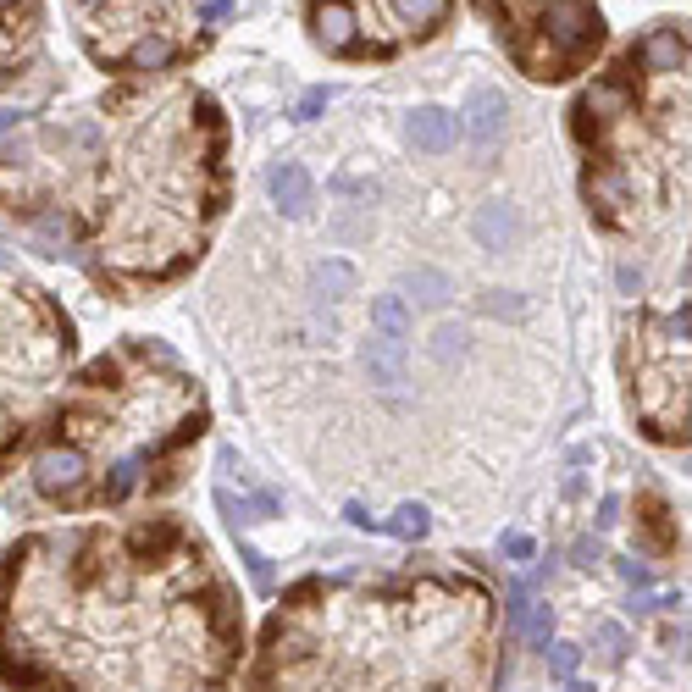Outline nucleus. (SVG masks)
<instances>
[{
  "label": "nucleus",
  "mask_w": 692,
  "mask_h": 692,
  "mask_svg": "<svg viewBox=\"0 0 692 692\" xmlns=\"http://www.w3.org/2000/svg\"><path fill=\"white\" fill-rule=\"evenodd\" d=\"M89 61L117 78H161L216 39L233 0H67Z\"/></svg>",
  "instance_id": "7"
},
{
  "label": "nucleus",
  "mask_w": 692,
  "mask_h": 692,
  "mask_svg": "<svg viewBox=\"0 0 692 692\" xmlns=\"http://www.w3.org/2000/svg\"><path fill=\"white\" fill-rule=\"evenodd\" d=\"M460 117H466V133H471V139L488 150V144L504 133V95H499V89H471V95H466V111H460Z\"/></svg>",
  "instance_id": "12"
},
{
  "label": "nucleus",
  "mask_w": 692,
  "mask_h": 692,
  "mask_svg": "<svg viewBox=\"0 0 692 692\" xmlns=\"http://www.w3.org/2000/svg\"><path fill=\"white\" fill-rule=\"evenodd\" d=\"M621 366L643 432L665 449H687V294L626 316Z\"/></svg>",
  "instance_id": "8"
},
{
  "label": "nucleus",
  "mask_w": 692,
  "mask_h": 692,
  "mask_svg": "<svg viewBox=\"0 0 692 692\" xmlns=\"http://www.w3.org/2000/svg\"><path fill=\"white\" fill-rule=\"evenodd\" d=\"M621 521V499H615V493H609L604 504H598V526H615Z\"/></svg>",
  "instance_id": "28"
},
{
  "label": "nucleus",
  "mask_w": 692,
  "mask_h": 692,
  "mask_svg": "<svg viewBox=\"0 0 692 692\" xmlns=\"http://www.w3.org/2000/svg\"><path fill=\"white\" fill-rule=\"evenodd\" d=\"M471 6L488 17L510 61L537 84L587 72L609 39L598 0H471Z\"/></svg>",
  "instance_id": "9"
},
{
  "label": "nucleus",
  "mask_w": 692,
  "mask_h": 692,
  "mask_svg": "<svg viewBox=\"0 0 692 692\" xmlns=\"http://www.w3.org/2000/svg\"><path fill=\"white\" fill-rule=\"evenodd\" d=\"M322 106H327V89H311V95L299 100V117L311 122V117H316V111H322Z\"/></svg>",
  "instance_id": "27"
},
{
  "label": "nucleus",
  "mask_w": 692,
  "mask_h": 692,
  "mask_svg": "<svg viewBox=\"0 0 692 692\" xmlns=\"http://www.w3.org/2000/svg\"><path fill=\"white\" fill-rule=\"evenodd\" d=\"M382 526H388V532H394V537H405V543H416V537H427L432 515L421 510V504H399V510L388 515V521H382Z\"/></svg>",
  "instance_id": "17"
},
{
  "label": "nucleus",
  "mask_w": 692,
  "mask_h": 692,
  "mask_svg": "<svg viewBox=\"0 0 692 692\" xmlns=\"http://www.w3.org/2000/svg\"><path fill=\"white\" fill-rule=\"evenodd\" d=\"M477 227H482V239H488V244H504V239H510V233H515V216H510V205H488Z\"/></svg>",
  "instance_id": "18"
},
{
  "label": "nucleus",
  "mask_w": 692,
  "mask_h": 692,
  "mask_svg": "<svg viewBox=\"0 0 692 692\" xmlns=\"http://www.w3.org/2000/svg\"><path fill=\"white\" fill-rule=\"evenodd\" d=\"M205 421L211 410L183 360L150 338H128L61 388L28 477L56 510H122L178 488Z\"/></svg>",
  "instance_id": "4"
},
{
  "label": "nucleus",
  "mask_w": 692,
  "mask_h": 692,
  "mask_svg": "<svg viewBox=\"0 0 692 692\" xmlns=\"http://www.w3.org/2000/svg\"><path fill=\"white\" fill-rule=\"evenodd\" d=\"M582 200L615 239H687V23H654L598 72L571 111Z\"/></svg>",
  "instance_id": "5"
},
{
  "label": "nucleus",
  "mask_w": 692,
  "mask_h": 692,
  "mask_svg": "<svg viewBox=\"0 0 692 692\" xmlns=\"http://www.w3.org/2000/svg\"><path fill=\"white\" fill-rule=\"evenodd\" d=\"M6 205L122 299L178 283L227 211V117L183 72L117 78L0 150Z\"/></svg>",
  "instance_id": "2"
},
{
  "label": "nucleus",
  "mask_w": 692,
  "mask_h": 692,
  "mask_svg": "<svg viewBox=\"0 0 692 692\" xmlns=\"http://www.w3.org/2000/svg\"><path fill=\"white\" fill-rule=\"evenodd\" d=\"M499 549L510 554L515 565H526V560H532V554H537V543H532V537H526V532H504V543H499Z\"/></svg>",
  "instance_id": "23"
},
{
  "label": "nucleus",
  "mask_w": 692,
  "mask_h": 692,
  "mask_svg": "<svg viewBox=\"0 0 692 692\" xmlns=\"http://www.w3.org/2000/svg\"><path fill=\"white\" fill-rule=\"evenodd\" d=\"M499 604L477 576H311L277 604L250 692H493Z\"/></svg>",
  "instance_id": "3"
},
{
  "label": "nucleus",
  "mask_w": 692,
  "mask_h": 692,
  "mask_svg": "<svg viewBox=\"0 0 692 692\" xmlns=\"http://www.w3.org/2000/svg\"><path fill=\"white\" fill-rule=\"evenodd\" d=\"M576 665H582V648H576V643H554V654H549V670H554V676H571Z\"/></svg>",
  "instance_id": "21"
},
{
  "label": "nucleus",
  "mask_w": 692,
  "mask_h": 692,
  "mask_svg": "<svg viewBox=\"0 0 692 692\" xmlns=\"http://www.w3.org/2000/svg\"><path fill=\"white\" fill-rule=\"evenodd\" d=\"M371 333L410 349V305H405V294H377L371 299Z\"/></svg>",
  "instance_id": "15"
},
{
  "label": "nucleus",
  "mask_w": 692,
  "mask_h": 692,
  "mask_svg": "<svg viewBox=\"0 0 692 692\" xmlns=\"http://www.w3.org/2000/svg\"><path fill=\"white\" fill-rule=\"evenodd\" d=\"M266 189H272V200L283 205L288 216H299L305 205H311V172L299 167V161H283V167H272Z\"/></svg>",
  "instance_id": "14"
},
{
  "label": "nucleus",
  "mask_w": 692,
  "mask_h": 692,
  "mask_svg": "<svg viewBox=\"0 0 692 692\" xmlns=\"http://www.w3.org/2000/svg\"><path fill=\"white\" fill-rule=\"evenodd\" d=\"M598 643H604L609 654H621V648H626V632H621V626H598Z\"/></svg>",
  "instance_id": "26"
},
{
  "label": "nucleus",
  "mask_w": 692,
  "mask_h": 692,
  "mask_svg": "<svg viewBox=\"0 0 692 692\" xmlns=\"http://www.w3.org/2000/svg\"><path fill=\"white\" fill-rule=\"evenodd\" d=\"M565 692H593V687H587V681H571V687H565Z\"/></svg>",
  "instance_id": "31"
},
{
  "label": "nucleus",
  "mask_w": 692,
  "mask_h": 692,
  "mask_svg": "<svg viewBox=\"0 0 692 692\" xmlns=\"http://www.w3.org/2000/svg\"><path fill=\"white\" fill-rule=\"evenodd\" d=\"M344 515H349V521H355V526H382L377 515H366V504H344Z\"/></svg>",
  "instance_id": "29"
},
{
  "label": "nucleus",
  "mask_w": 692,
  "mask_h": 692,
  "mask_svg": "<svg viewBox=\"0 0 692 692\" xmlns=\"http://www.w3.org/2000/svg\"><path fill=\"white\" fill-rule=\"evenodd\" d=\"M72 366V322L39 283L0 266V471L50 421Z\"/></svg>",
  "instance_id": "6"
},
{
  "label": "nucleus",
  "mask_w": 692,
  "mask_h": 692,
  "mask_svg": "<svg viewBox=\"0 0 692 692\" xmlns=\"http://www.w3.org/2000/svg\"><path fill=\"white\" fill-rule=\"evenodd\" d=\"M621 576H626V582H637V587H643V582H648V571H643V565H632V560H626V565H621Z\"/></svg>",
  "instance_id": "30"
},
{
  "label": "nucleus",
  "mask_w": 692,
  "mask_h": 692,
  "mask_svg": "<svg viewBox=\"0 0 692 692\" xmlns=\"http://www.w3.org/2000/svg\"><path fill=\"white\" fill-rule=\"evenodd\" d=\"M366 366H371V382H377V388H399V382H405V344H388V338L371 333Z\"/></svg>",
  "instance_id": "16"
},
{
  "label": "nucleus",
  "mask_w": 692,
  "mask_h": 692,
  "mask_svg": "<svg viewBox=\"0 0 692 692\" xmlns=\"http://www.w3.org/2000/svg\"><path fill=\"white\" fill-rule=\"evenodd\" d=\"M316 283H322V288H344L349 283V266H338V261L322 266V272H316Z\"/></svg>",
  "instance_id": "25"
},
{
  "label": "nucleus",
  "mask_w": 692,
  "mask_h": 692,
  "mask_svg": "<svg viewBox=\"0 0 692 692\" xmlns=\"http://www.w3.org/2000/svg\"><path fill=\"white\" fill-rule=\"evenodd\" d=\"M244 615L205 537L172 515L28 532L0 565L12 692H227Z\"/></svg>",
  "instance_id": "1"
},
{
  "label": "nucleus",
  "mask_w": 692,
  "mask_h": 692,
  "mask_svg": "<svg viewBox=\"0 0 692 692\" xmlns=\"http://www.w3.org/2000/svg\"><path fill=\"white\" fill-rule=\"evenodd\" d=\"M244 565H250V576H255V587H272V565H266V554H255V549H244Z\"/></svg>",
  "instance_id": "24"
},
{
  "label": "nucleus",
  "mask_w": 692,
  "mask_h": 692,
  "mask_svg": "<svg viewBox=\"0 0 692 692\" xmlns=\"http://www.w3.org/2000/svg\"><path fill=\"white\" fill-rule=\"evenodd\" d=\"M39 28H45V0H0V89H12L39 56Z\"/></svg>",
  "instance_id": "11"
},
{
  "label": "nucleus",
  "mask_w": 692,
  "mask_h": 692,
  "mask_svg": "<svg viewBox=\"0 0 692 692\" xmlns=\"http://www.w3.org/2000/svg\"><path fill=\"white\" fill-rule=\"evenodd\" d=\"M410 144L427 150V156H443V150L454 144V117L443 106H421L416 117H410Z\"/></svg>",
  "instance_id": "13"
},
{
  "label": "nucleus",
  "mask_w": 692,
  "mask_h": 692,
  "mask_svg": "<svg viewBox=\"0 0 692 692\" xmlns=\"http://www.w3.org/2000/svg\"><path fill=\"white\" fill-rule=\"evenodd\" d=\"M526 632H532V643H537V648H549V632H554V615H549V604L526 609Z\"/></svg>",
  "instance_id": "20"
},
{
  "label": "nucleus",
  "mask_w": 692,
  "mask_h": 692,
  "mask_svg": "<svg viewBox=\"0 0 692 692\" xmlns=\"http://www.w3.org/2000/svg\"><path fill=\"white\" fill-rule=\"evenodd\" d=\"M454 0H305L311 39L338 61H388L449 28Z\"/></svg>",
  "instance_id": "10"
},
{
  "label": "nucleus",
  "mask_w": 692,
  "mask_h": 692,
  "mask_svg": "<svg viewBox=\"0 0 692 692\" xmlns=\"http://www.w3.org/2000/svg\"><path fill=\"white\" fill-rule=\"evenodd\" d=\"M526 609H532L526 587H521V582H510V593H504V621H510V632H521V626H526Z\"/></svg>",
  "instance_id": "19"
},
{
  "label": "nucleus",
  "mask_w": 692,
  "mask_h": 692,
  "mask_svg": "<svg viewBox=\"0 0 692 692\" xmlns=\"http://www.w3.org/2000/svg\"><path fill=\"white\" fill-rule=\"evenodd\" d=\"M410 288H421L427 305H443V294H449V283H443L438 272H416V277H410Z\"/></svg>",
  "instance_id": "22"
}]
</instances>
